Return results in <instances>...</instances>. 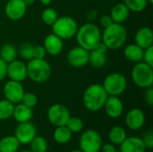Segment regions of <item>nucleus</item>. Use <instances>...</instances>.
<instances>
[{
    "label": "nucleus",
    "instance_id": "10",
    "mask_svg": "<svg viewBox=\"0 0 153 152\" xmlns=\"http://www.w3.org/2000/svg\"><path fill=\"white\" fill-rule=\"evenodd\" d=\"M89 52L90 51L82 48L80 46L74 47L68 51L66 55V60L73 67H84L89 64Z\"/></svg>",
    "mask_w": 153,
    "mask_h": 152
},
{
    "label": "nucleus",
    "instance_id": "16",
    "mask_svg": "<svg viewBox=\"0 0 153 152\" xmlns=\"http://www.w3.org/2000/svg\"><path fill=\"white\" fill-rule=\"evenodd\" d=\"M103 108L110 118H118L124 112V104L118 96H108Z\"/></svg>",
    "mask_w": 153,
    "mask_h": 152
},
{
    "label": "nucleus",
    "instance_id": "44",
    "mask_svg": "<svg viewBox=\"0 0 153 152\" xmlns=\"http://www.w3.org/2000/svg\"><path fill=\"white\" fill-rule=\"evenodd\" d=\"M39 1L45 6H48V5H49L51 4V0H39Z\"/></svg>",
    "mask_w": 153,
    "mask_h": 152
},
{
    "label": "nucleus",
    "instance_id": "37",
    "mask_svg": "<svg viewBox=\"0 0 153 152\" xmlns=\"http://www.w3.org/2000/svg\"><path fill=\"white\" fill-rule=\"evenodd\" d=\"M112 23H113V21H112V19H111L109 14H103V15L100 16V24L104 29L108 27Z\"/></svg>",
    "mask_w": 153,
    "mask_h": 152
},
{
    "label": "nucleus",
    "instance_id": "2",
    "mask_svg": "<svg viewBox=\"0 0 153 152\" xmlns=\"http://www.w3.org/2000/svg\"><path fill=\"white\" fill-rule=\"evenodd\" d=\"M108 95L100 83H93L86 88L82 95L85 108L91 112H97L103 108Z\"/></svg>",
    "mask_w": 153,
    "mask_h": 152
},
{
    "label": "nucleus",
    "instance_id": "30",
    "mask_svg": "<svg viewBox=\"0 0 153 152\" xmlns=\"http://www.w3.org/2000/svg\"><path fill=\"white\" fill-rule=\"evenodd\" d=\"M57 18H58V13L56 10L52 7H48L44 9L41 13L42 22L48 26H52V24L56 21Z\"/></svg>",
    "mask_w": 153,
    "mask_h": 152
},
{
    "label": "nucleus",
    "instance_id": "35",
    "mask_svg": "<svg viewBox=\"0 0 153 152\" xmlns=\"http://www.w3.org/2000/svg\"><path fill=\"white\" fill-rule=\"evenodd\" d=\"M143 62L153 67V46L149 47L143 50Z\"/></svg>",
    "mask_w": 153,
    "mask_h": 152
},
{
    "label": "nucleus",
    "instance_id": "38",
    "mask_svg": "<svg viewBox=\"0 0 153 152\" xmlns=\"http://www.w3.org/2000/svg\"><path fill=\"white\" fill-rule=\"evenodd\" d=\"M145 146L147 149H152L153 148V133L152 131H150L148 133H146V135L143 137V139Z\"/></svg>",
    "mask_w": 153,
    "mask_h": 152
},
{
    "label": "nucleus",
    "instance_id": "27",
    "mask_svg": "<svg viewBox=\"0 0 153 152\" xmlns=\"http://www.w3.org/2000/svg\"><path fill=\"white\" fill-rule=\"evenodd\" d=\"M108 138L111 143L120 145L126 138V132L122 126H113L108 133Z\"/></svg>",
    "mask_w": 153,
    "mask_h": 152
},
{
    "label": "nucleus",
    "instance_id": "45",
    "mask_svg": "<svg viewBox=\"0 0 153 152\" xmlns=\"http://www.w3.org/2000/svg\"><path fill=\"white\" fill-rule=\"evenodd\" d=\"M23 1H24V3L26 4V5H27V6H29V5L33 4L35 3V1H36V0H23Z\"/></svg>",
    "mask_w": 153,
    "mask_h": 152
},
{
    "label": "nucleus",
    "instance_id": "12",
    "mask_svg": "<svg viewBox=\"0 0 153 152\" xmlns=\"http://www.w3.org/2000/svg\"><path fill=\"white\" fill-rule=\"evenodd\" d=\"M14 136L20 144H30L35 136H37L36 126L30 122L20 123L15 128Z\"/></svg>",
    "mask_w": 153,
    "mask_h": 152
},
{
    "label": "nucleus",
    "instance_id": "39",
    "mask_svg": "<svg viewBox=\"0 0 153 152\" xmlns=\"http://www.w3.org/2000/svg\"><path fill=\"white\" fill-rule=\"evenodd\" d=\"M145 95H144V99H145V102L147 103V105L149 107H152L153 106V89L152 87H150L148 89H145Z\"/></svg>",
    "mask_w": 153,
    "mask_h": 152
},
{
    "label": "nucleus",
    "instance_id": "43",
    "mask_svg": "<svg viewBox=\"0 0 153 152\" xmlns=\"http://www.w3.org/2000/svg\"><path fill=\"white\" fill-rule=\"evenodd\" d=\"M94 49H96V50H98V51H100V52L105 53V54H107V51L108 50V48L107 47V46H106L102 41H100V42L97 45V47H96Z\"/></svg>",
    "mask_w": 153,
    "mask_h": 152
},
{
    "label": "nucleus",
    "instance_id": "25",
    "mask_svg": "<svg viewBox=\"0 0 153 152\" xmlns=\"http://www.w3.org/2000/svg\"><path fill=\"white\" fill-rule=\"evenodd\" d=\"M17 48L10 43L4 44L0 48V58L6 64L13 61L17 57Z\"/></svg>",
    "mask_w": 153,
    "mask_h": 152
},
{
    "label": "nucleus",
    "instance_id": "5",
    "mask_svg": "<svg viewBox=\"0 0 153 152\" xmlns=\"http://www.w3.org/2000/svg\"><path fill=\"white\" fill-rule=\"evenodd\" d=\"M131 77L134 83L141 89H148L153 85V67L141 61L134 65Z\"/></svg>",
    "mask_w": 153,
    "mask_h": 152
},
{
    "label": "nucleus",
    "instance_id": "8",
    "mask_svg": "<svg viewBox=\"0 0 153 152\" xmlns=\"http://www.w3.org/2000/svg\"><path fill=\"white\" fill-rule=\"evenodd\" d=\"M102 145L100 134L92 129L83 132L79 140L80 150L83 152H100Z\"/></svg>",
    "mask_w": 153,
    "mask_h": 152
},
{
    "label": "nucleus",
    "instance_id": "22",
    "mask_svg": "<svg viewBox=\"0 0 153 152\" xmlns=\"http://www.w3.org/2000/svg\"><path fill=\"white\" fill-rule=\"evenodd\" d=\"M143 48L134 44H129L125 47L124 49V56L126 58V60L132 62V63H138L143 61Z\"/></svg>",
    "mask_w": 153,
    "mask_h": 152
},
{
    "label": "nucleus",
    "instance_id": "34",
    "mask_svg": "<svg viewBox=\"0 0 153 152\" xmlns=\"http://www.w3.org/2000/svg\"><path fill=\"white\" fill-rule=\"evenodd\" d=\"M21 103L32 108L38 104V97L32 92H24Z\"/></svg>",
    "mask_w": 153,
    "mask_h": 152
},
{
    "label": "nucleus",
    "instance_id": "13",
    "mask_svg": "<svg viewBox=\"0 0 153 152\" xmlns=\"http://www.w3.org/2000/svg\"><path fill=\"white\" fill-rule=\"evenodd\" d=\"M6 76H8V78L12 81L22 82L28 77L26 64L23 61L18 59L8 63L6 69Z\"/></svg>",
    "mask_w": 153,
    "mask_h": 152
},
{
    "label": "nucleus",
    "instance_id": "40",
    "mask_svg": "<svg viewBox=\"0 0 153 152\" xmlns=\"http://www.w3.org/2000/svg\"><path fill=\"white\" fill-rule=\"evenodd\" d=\"M98 15H99V13H98V11L96 9H91L86 13V21H87V22H93L94 21L97 20Z\"/></svg>",
    "mask_w": 153,
    "mask_h": 152
},
{
    "label": "nucleus",
    "instance_id": "29",
    "mask_svg": "<svg viewBox=\"0 0 153 152\" xmlns=\"http://www.w3.org/2000/svg\"><path fill=\"white\" fill-rule=\"evenodd\" d=\"M30 144L31 152H47L48 149V142L42 136H35Z\"/></svg>",
    "mask_w": 153,
    "mask_h": 152
},
{
    "label": "nucleus",
    "instance_id": "36",
    "mask_svg": "<svg viewBox=\"0 0 153 152\" xmlns=\"http://www.w3.org/2000/svg\"><path fill=\"white\" fill-rule=\"evenodd\" d=\"M47 52L43 46H34L33 48V58L37 59H45Z\"/></svg>",
    "mask_w": 153,
    "mask_h": 152
},
{
    "label": "nucleus",
    "instance_id": "49",
    "mask_svg": "<svg viewBox=\"0 0 153 152\" xmlns=\"http://www.w3.org/2000/svg\"><path fill=\"white\" fill-rule=\"evenodd\" d=\"M116 152H120V151H116Z\"/></svg>",
    "mask_w": 153,
    "mask_h": 152
},
{
    "label": "nucleus",
    "instance_id": "9",
    "mask_svg": "<svg viewBox=\"0 0 153 152\" xmlns=\"http://www.w3.org/2000/svg\"><path fill=\"white\" fill-rule=\"evenodd\" d=\"M71 115L68 108L62 104H54L48 110V119L49 123L57 127L65 125Z\"/></svg>",
    "mask_w": 153,
    "mask_h": 152
},
{
    "label": "nucleus",
    "instance_id": "15",
    "mask_svg": "<svg viewBox=\"0 0 153 152\" xmlns=\"http://www.w3.org/2000/svg\"><path fill=\"white\" fill-rule=\"evenodd\" d=\"M146 117L144 112L138 108H134L130 109L125 118V122L126 126L133 130V131H137L140 130L145 124Z\"/></svg>",
    "mask_w": 153,
    "mask_h": 152
},
{
    "label": "nucleus",
    "instance_id": "28",
    "mask_svg": "<svg viewBox=\"0 0 153 152\" xmlns=\"http://www.w3.org/2000/svg\"><path fill=\"white\" fill-rule=\"evenodd\" d=\"M14 104L7 99L0 100V120H7L13 116Z\"/></svg>",
    "mask_w": 153,
    "mask_h": 152
},
{
    "label": "nucleus",
    "instance_id": "11",
    "mask_svg": "<svg viewBox=\"0 0 153 152\" xmlns=\"http://www.w3.org/2000/svg\"><path fill=\"white\" fill-rule=\"evenodd\" d=\"M24 92L25 91L22 85V82H18L15 81L9 80L4 83L3 87L4 99L13 103L14 105L21 102Z\"/></svg>",
    "mask_w": 153,
    "mask_h": 152
},
{
    "label": "nucleus",
    "instance_id": "21",
    "mask_svg": "<svg viewBox=\"0 0 153 152\" xmlns=\"http://www.w3.org/2000/svg\"><path fill=\"white\" fill-rule=\"evenodd\" d=\"M129 14L130 10L126 4L124 3H117L111 8L109 15L113 22L123 24V22H125L128 19Z\"/></svg>",
    "mask_w": 153,
    "mask_h": 152
},
{
    "label": "nucleus",
    "instance_id": "19",
    "mask_svg": "<svg viewBox=\"0 0 153 152\" xmlns=\"http://www.w3.org/2000/svg\"><path fill=\"white\" fill-rule=\"evenodd\" d=\"M146 146L142 138L126 137L120 144V152H145Z\"/></svg>",
    "mask_w": 153,
    "mask_h": 152
},
{
    "label": "nucleus",
    "instance_id": "18",
    "mask_svg": "<svg viewBox=\"0 0 153 152\" xmlns=\"http://www.w3.org/2000/svg\"><path fill=\"white\" fill-rule=\"evenodd\" d=\"M134 43L145 49L153 46V30L150 27L140 28L134 35Z\"/></svg>",
    "mask_w": 153,
    "mask_h": 152
},
{
    "label": "nucleus",
    "instance_id": "23",
    "mask_svg": "<svg viewBox=\"0 0 153 152\" xmlns=\"http://www.w3.org/2000/svg\"><path fill=\"white\" fill-rule=\"evenodd\" d=\"M73 136V133L67 128L66 125L57 126L56 127L53 137L56 143L58 144H66L68 143Z\"/></svg>",
    "mask_w": 153,
    "mask_h": 152
},
{
    "label": "nucleus",
    "instance_id": "46",
    "mask_svg": "<svg viewBox=\"0 0 153 152\" xmlns=\"http://www.w3.org/2000/svg\"><path fill=\"white\" fill-rule=\"evenodd\" d=\"M70 152H83L82 151H81V150H74V151H71Z\"/></svg>",
    "mask_w": 153,
    "mask_h": 152
},
{
    "label": "nucleus",
    "instance_id": "17",
    "mask_svg": "<svg viewBox=\"0 0 153 152\" xmlns=\"http://www.w3.org/2000/svg\"><path fill=\"white\" fill-rule=\"evenodd\" d=\"M43 47L47 54H49L50 56H57L64 49V42L63 39L56 34L50 33L45 38Z\"/></svg>",
    "mask_w": 153,
    "mask_h": 152
},
{
    "label": "nucleus",
    "instance_id": "4",
    "mask_svg": "<svg viewBox=\"0 0 153 152\" xmlns=\"http://www.w3.org/2000/svg\"><path fill=\"white\" fill-rule=\"evenodd\" d=\"M26 65L28 77L36 83L45 82L51 76V66L45 59L32 58L28 61Z\"/></svg>",
    "mask_w": 153,
    "mask_h": 152
},
{
    "label": "nucleus",
    "instance_id": "47",
    "mask_svg": "<svg viewBox=\"0 0 153 152\" xmlns=\"http://www.w3.org/2000/svg\"><path fill=\"white\" fill-rule=\"evenodd\" d=\"M147 1H148V4H153V0H147Z\"/></svg>",
    "mask_w": 153,
    "mask_h": 152
},
{
    "label": "nucleus",
    "instance_id": "33",
    "mask_svg": "<svg viewBox=\"0 0 153 152\" xmlns=\"http://www.w3.org/2000/svg\"><path fill=\"white\" fill-rule=\"evenodd\" d=\"M33 48L34 46L31 45L30 43H23L20 49H19V54L22 59L29 61L33 58Z\"/></svg>",
    "mask_w": 153,
    "mask_h": 152
},
{
    "label": "nucleus",
    "instance_id": "6",
    "mask_svg": "<svg viewBox=\"0 0 153 152\" xmlns=\"http://www.w3.org/2000/svg\"><path fill=\"white\" fill-rule=\"evenodd\" d=\"M52 33L65 39H73L78 30L77 22L71 16H61L52 24Z\"/></svg>",
    "mask_w": 153,
    "mask_h": 152
},
{
    "label": "nucleus",
    "instance_id": "3",
    "mask_svg": "<svg viewBox=\"0 0 153 152\" xmlns=\"http://www.w3.org/2000/svg\"><path fill=\"white\" fill-rule=\"evenodd\" d=\"M126 39L127 31L121 23L113 22L101 32V41L111 50L121 48L125 45Z\"/></svg>",
    "mask_w": 153,
    "mask_h": 152
},
{
    "label": "nucleus",
    "instance_id": "24",
    "mask_svg": "<svg viewBox=\"0 0 153 152\" xmlns=\"http://www.w3.org/2000/svg\"><path fill=\"white\" fill-rule=\"evenodd\" d=\"M20 142L14 135H8L0 140V152H17Z\"/></svg>",
    "mask_w": 153,
    "mask_h": 152
},
{
    "label": "nucleus",
    "instance_id": "32",
    "mask_svg": "<svg viewBox=\"0 0 153 152\" xmlns=\"http://www.w3.org/2000/svg\"><path fill=\"white\" fill-rule=\"evenodd\" d=\"M65 125L73 133H80L83 128V123L82 119L76 116H70Z\"/></svg>",
    "mask_w": 153,
    "mask_h": 152
},
{
    "label": "nucleus",
    "instance_id": "20",
    "mask_svg": "<svg viewBox=\"0 0 153 152\" xmlns=\"http://www.w3.org/2000/svg\"><path fill=\"white\" fill-rule=\"evenodd\" d=\"M33 116V111L31 108L25 106L22 103H18L14 105L13 117L17 123H25L30 122Z\"/></svg>",
    "mask_w": 153,
    "mask_h": 152
},
{
    "label": "nucleus",
    "instance_id": "1",
    "mask_svg": "<svg viewBox=\"0 0 153 152\" xmlns=\"http://www.w3.org/2000/svg\"><path fill=\"white\" fill-rule=\"evenodd\" d=\"M74 37L78 46L91 51L101 41V31L94 22H86L78 27Z\"/></svg>",
    "mask_w": 153,
    "mask_h": 152
},
{
    "label": "nucleus",
    "instance_id": "42",
    "mask_svg": "<svg viewBox=\"0 0 153 152\" xmlns=\"http://www.w3.org/2000/svg\"><path fill=\"white\" fill-rule=\"evenodd\" d=\"M102 152H116V148L113 143H106L101 147Z\"/></svg>",
    "mask_w": 153,
    "mask_h": 152
},
{
    "label": "nucleus",
    "instance_id": "26",
    "mask_svg": "<svg viewBox=\"0 0 153 152\" xmlns=\"http://www.w3.org/2000/svg\"><path fill=\"white\" fill-rule=\"evenodd\" d=\"M107 54L93 49L89 52V63L94 68H101L107 63Z\"/></svg>",
    "mask_w": 153,
    "mask_h": 152
},
{
    "label": "nucleus",
    "instance_id": "48",
    "mask_svg": "<svg viewBox=\"0 0 153 152\" xmlns=\"http://www.w3.org/2000/svg\"><path fill=\"white\" fill-rule=\"evenodd\" d=\"M19 152H31L30 151H19Z\"/></svg>",
    "mask_w": 153,
    "mask_h": 152
},
{
    "label": "nucleus",
    "instance_id": "7",
    "mask_svg": "<svg viewBox=\"0 0 153 152\" xmlns=\"http://www.w3.org/2000/svg\"><path fill=\"white\" fill-rule=\"evenodd\" d=\"M108 96H120L127 87V80L121 73H111L106 76L102 84Z\"/></svg>",
    "mask_w": 153,
    "mask_h": 152
},
{
    "label": "nucleus",
    "instance_id": "14",
    "mask_svg": "<svg viewBox=\"0 0 153 152\" xmlns=\"http://www.w3.org/2000/svg\"><path fill=\"white\" fill-rule=\"evenodd\" d=\"M27 7L23 0H8L4 6V13L8 19L19 21L26 14Z\"/></svg>",
    "mask_w": 153,
    "mask_h": 152
},
{
    "label": "nucleus",
    "instance_id": "41",
    "mask_svg": "<svg viewBox=\"0 0 153 152\" xmlns=\"http://www.w3.org/2000/svg\"><path fill=\"white\" fill-rule=\"evenodd\" d=\"M6 69L7 64L0 58V82L6 77Z\"/></svg>",
    "mask_w": 153,
    "mask_h": 152
},
{
    "label": "nucleus",
    "instance_id": "31",
    "mask_svg": "<svg viewBox=\"0 0 153 152\" xmlns=\"http://www.w3.org/2000/svg\"><path fill=\"white\" fill-rule=\"evenodd\" d=\"M123 3L127 6L130 12L134 13L143 12L148 5L147 0H124Z\"/></svg>",
    "mask_w": 153,
    "mask_h": 152
}]
</instances>
